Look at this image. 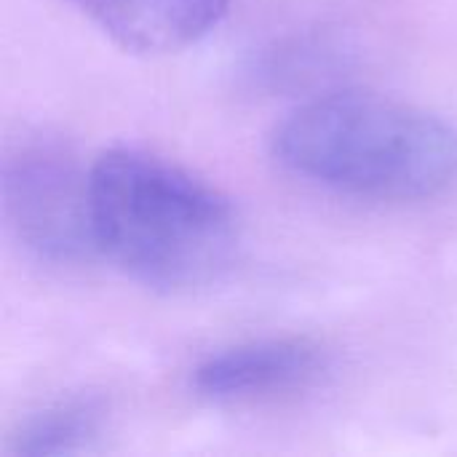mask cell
Wrapping results in <instances>:
<instances>
[{"instance_id": "obj_3", "label": "cell", "mask_w": 457, "mask_h": 457, "mask_svg": "<svg viewBox=\"0 0 457 457\" xmlns=\"http://www.w3.org/2000/svg\"><path fill=\"white\" fill-rule=\"evenodd\" d=\"M8 230L27 254L48 265H80L99 249L91 225L88 174L54 139L13 142L0 166Z\"/></svg>"}, {"instance_id": "obj_5", "label": "cell", "mask_w": 457, "mask_h": 457, "mask_svg": "<svg viewBox=\"0 0 457 457\" xmlns=\"http://www.w3.org/2000/svg\"><path fill=\"white\" fill-rule=\"evenodd\" d=\"M134 54H174L220 27L230 0H62Z\"/></svg>"}, {"instance_id": "obj_6", "label": "cell", "mask_w": 457, "mask_h": 457, "mask_svg": "<svg viewBox=\"0 0 457 457\" xmlns=\"http://www.w3.org/2000/svg\"><path fill=\"white\" fill-rule=\"evenodd\" d=\"M107 423V404L96 396H70L24 418L8 436V455L64 457L88 450Z\"/></svg>"}, {"instance_id": "obj_4", "label": "cell", "mask_w": 457, "mask_h": 457, "mask_svg": "<svg viewBox=\"0 0 457 457\" xmlns=\"http://www.w3.org/2000/svg\"><path fill=\"white\" fill-rule=\"evenodd\" d=\"M327 370L329 356L319 343L308 337H270L204 359L193 370L190 386L214 404H254L305 391Z\"/></svg>"}, {"instance_id": "obj_2", "label": "cell", "mask_w": 457, "mask_h": 457, "mask_svg": "<svg viewBox=\"0 0 457 457\" xmlns=\"http://www.w3.org/2000/svg\"><path fill=\"white\" fill-rule=\"evenodd\" d=\"M276 158L329 190L423 201L457 182V129L415 104L340 91L292 110L273 131Z\"/></svg>"}, {"instance_id": "obj_1", "label": "cell", "mask_w": 457, "mask_h": 457, "mask_svg": "<svg viewBox=\"0 0 457 457\" xmlns=\"http://www.w3.org/2000/svg\"><path fill=\"white\" fill-rule=\"evenodd\" d=\"M88 198L99 254L147 289L193 292L233 265V204L177 163L145 150H110L88 171Z\"/></svg>"}]
</instances>
